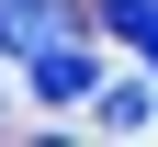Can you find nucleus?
Listing matches in <instances>:
<instances>
[{
    "label": "nucleus",
    "instance_id": "7ed1b4c3",
    "mask_svg": "<svg viewBox=\"0 0 158 147\" xmlns=\"http://www.w3.org/2000/svg\"><path fill=\"white\" fill-rule=\"evenodd\" d=\"M90 113L135 136V124H158V79H102V102H90Z\"/></svg>",
    "mask_w": 158,
    "mask_h": 147
},
{
    "label": "nucleus",
    "instance_id": "f257e3e1",
    "mask_svg": "<svg viewBox=\"0 0 158 147\" xmlns=\"http://www.w3.org/2000/svg\"><path fill=\"white\" fill-rule=\"evenodd\" d=\"M34 102H56V113H79V102H102V57H90V34H56L45 57H23Z\"/></svg>",
    "mask_w": 158,
    "mask_h": 147
},
{
    "label": "nucleus",
    "instance_id": "f03ea898",
    "mask_svg": "<svg viewBox=\"0 0 158 147\" xmlns=\"http://www.w3.org/2000/svg\"><path fill=\"white\" fill-rule=\"evenodd\" d=\"M79 0H0V57H45L56 34H79Z\"/></svg>",
    "mask_w": 158,
    "mask_h": 147
},
{
    "label": "nucleus",
    "instance_id": "20e7f679",
    "mask_svg": "<svg viewBox=\"0 0 158 147\" xmlns=\"http://www.w3.org/2000/svg\"><path fill=\"white\" fill-rule=\"evenodd\" d=\"M102 23H113V34H124V45L158 68V0H102Z\"/></svg>",
    "mask_w": 158,
    "mask_h": 147
}]
</instances>
